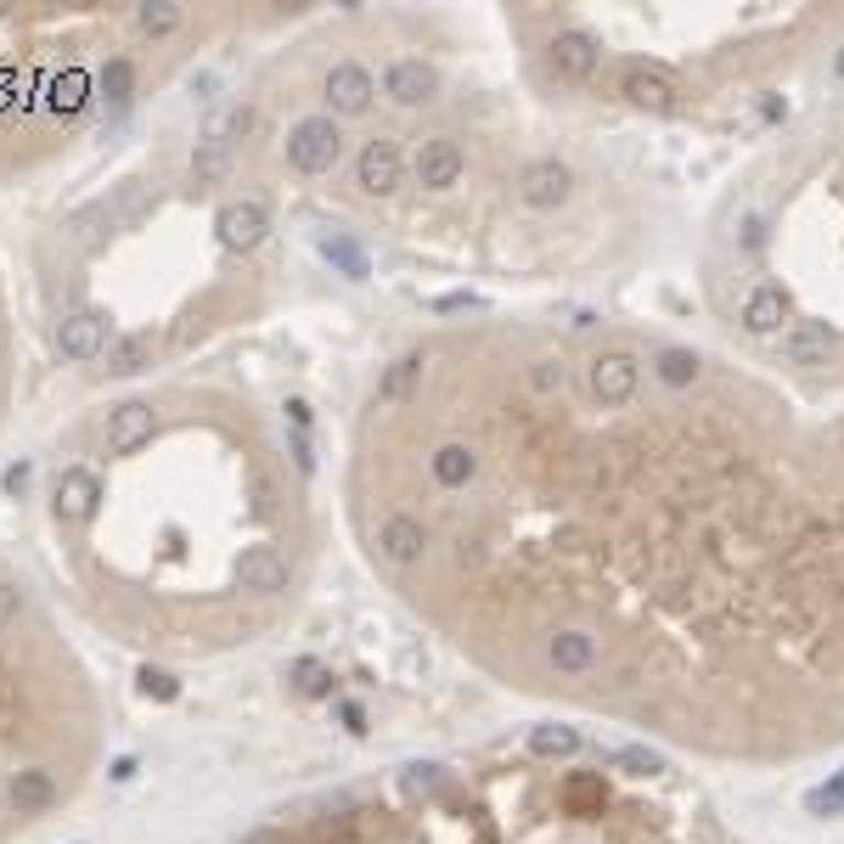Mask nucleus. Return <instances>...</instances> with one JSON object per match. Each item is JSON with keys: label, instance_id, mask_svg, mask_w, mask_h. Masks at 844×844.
Instances as JSON below:
<instances>
[{"label": "nucleus", "instance_id": "6e6552de", "mask_svg": "<svg viewBox=\"0 0 844 844\" xmlns=\"http://www.w3.org/2000/svg\"><path fill=\"white\" fill-rule=\"evenodd\" d=\"M377 90L388 96V102H401V108H423V102H434V96H439V74L423 57H388Z\"/></svg>", "mask_w": 844, "mask_h": 844}, {"label": "nucleus", "instance_id": "9d476101", "mask_svg": "<svg viewBox=\"0 0 844 844\" xmlns=\"http://www.w3.org/2000/svg\"><path fill=\"white\" fill-rule=\"evenodd\" d=\"M12 394H18V327H12V299H7V282H0V428H7Z\"/></svg>", "mask_w": 844, "mask_h": 844}, {"label": "nucleus", "instance_id": "f257e3e1", "mask_svg": "<svg viewBox=\"0 0 844 844\" xmlns=\"http://www.w3.org/2000/svg\"><path fill=\"white\" fill-rule=\"evenodd\" d=\"M343 513L518 692L737 760L844 743V406L620 321L439 327L372 383Z\"/></svg>", "mask_w": 844, "mask_h": 844}, {"label": "nucleus", "instance_id": "20e7f679", "mask_svg": "<svg viewBox=\"0 0 844 844\" xmlns=\"http://www.w3.org/2000/svg\"><path fill=\"white\" fill-rule=\"evenodd\" d=\"M102 704L45 591L0 552V844L85 788Z\"/></svg>", "mask_w": 844, "mask_h": 844}, {"label": "nucleus", "instance_id": "423d86ee", "mask_svg": "<svg viewBox=\"0 0 844 844\" xmlns=\"http://www.w3.org/2000/svg\"><path fill=\"white\" fill-rule=\"evenodd\" d=\"M350 175H355V191L361 197H394V191L406 186V153H401V141H394V135H366Z\"/></svg>", "mask_w": 844, "mask_h": 844}, {"label": "nucleus", "instance_id": "f8f14e48", "mask_svg": "<svg viewBox=\"0 0 844 844\" xmlns=\"http://www.w3.org/2000/svg\"><path fill=\"white\" fill-rule=\"evenodd\" d=\"M844 805V777L838 782H827V788H816L811 793V811H838Z\"/></svg>", "mask_w": 844, "mask_h": 844}, {"label": "nucleus", "instance_id": "0eeeda50", "mask_svg": "<svg viewBox=\"0 0 844 844\" xmlns=\"http://www.w3.org/2000/svg\"><path fill=\"white\" fill-rule=\"evenodd\" d=\"M412 175H417L423 191H451V186H462V175H468V153H462V141H451V135H428V141L417 146V158H412Z\"/></svg>", "mask_w": 844, "mask_h": 844}, {"label": "nucleus", "instance_id": "1a4fd4ad", "mask_svg": "<svg viewBox=\"0 0 844 844\" xmlns=\"http://www.w3.org/2000/svg\"><path fill=\"white\" fill-rule=\"evenodd\" d=\"M513 186H518V204H524V209H558V204H569L574 175H569V164H558V158H535V164L518 169Z\"/></svg>", "mask_w": 844, "mask_h": 844}, {"label": "nucleus", "instance_id": "9b49d317", "mask_svg": "<svg viewBox=\"0 0 844 844\" xmlns=\"http://www.w3.org/2000/svg\"><path fill=\"white\" fill-rule=\"evenodd\" d=\"M529 749H535L540 760H563V755L580 749V737H574V726H535V732H529Z\"/></svg>", "mask_w": 844, "mask_h": 844}, {"label": "nucleus", "instance_id": "7ed1b4c3", "mask_svg": "<svg viewBox=\"0 0 844 844\" xmlns=\"http://www.w3.org/2000/svg\"><path fill=\"white\" fill-rule=\"evenodd\" d=\"M282 12L231 7H0V180L45 169L204 45L271 29Z\"/></svg>", "mask_w": 844, "mask_h": 844}, {"label": "nucleus", "instance_id": "39448f33", "mask_svg": "<svg viewBox=\"0 0 844 844\" xmlns=\"http://www.w3.org/2000/svg\"><path fill=\"white\" fill-rule=\"evenodd\" d=\"M276 153L287 164V175H299V180H327L343 158V124L321 108V113H299L282 141H276Z\"/></svg>", "mask_w": 844, "mask_h": 844}, {"label": "nucleus", "instance_id": "f03ea898", "mask_svg": "<svg viewBox=\"0 0 844 844\" xmlns=\"http://www.w3.org/2000/svg\"><path fill=\"white\" fill-rule=\"evenodd\" d=\"M45 518L85 620L180 659L276 631L316 558L299 457L248 394L220 383L90 406L52 451Z\"/></svg>", "mask_w": 844, "mask_h": 844}]
</instances>
